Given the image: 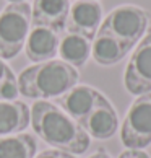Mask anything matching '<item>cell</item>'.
Instances as JSON below:
<instances>
[{"label":"cell","mask_w":151,"mask_h":158,"mask_svg":"<svg viewBox=\"0 0 151 158\" xmlns=\"http://www.w3.org/2000/svg\"><path fill=\"white\" fill-rule=\"evenodd\" d=\"M34 158H75V155H70V153L62 152V150H44Z\"/></svg>","instance_id":"obj_17"},{"label":"cell","mask_w":151,"mask_h":158,"mask_svg":"<svg viewBox=\"0 0 151 158\" xmlns=\"http://www.w3.org/2000/svg\"><path fill=\"white\" fill-rule=\"evenodd\" d=\"M38 142L31 134L21 132L0 139V158H34Z\"/></svg>","instance_id":"obj_15"},{"label":"cell","mask_w":151,"mask_h":158,"mask_svg":"<svg viewBox=\"0 0 151 158\" xmlns=\"http://www.w3.org/2000/svg\"><path fill=\"white\" fill-rule=\"evenodd\" d=\"M119 158H149V156L141 150H129L127 148L125 152H122L119 155Z\"/></svg>","instance_id":"obj_18"},{"label":"cell","mask_w":151,"mask_h":158,"mask_svg":"<svg viewBox=\"0 0 151 158\" xmlns=\"http://www.w3.org/2000/svg\"><path fill=\"white\" fill-rule=\"evenodd\" d=\"M89 158H112V156L109 155L106 150H97L96 153H93V155H91Z\"/></svg>","instance_id":"obj_19"},{"label":"cell","mask_w":151,"mask_h":158,"mask_svg":"<svg viewBox=\"0 0 151 158\" xmlns=\"http://www.w3.org/2000/svg\"><path fill=\"white\" fill-rule=\"evenodd\" d=\"M31 124L39 139L52 145L55 150L81 155L89 148V135L55 103L44 99L34 103L31 109Z\"/></svg>","instance_id":"obj_1"},{"label":"cell","mask_w":151,"mask_h":158,"mask_svg":"<svg viewBox=\"0 0 151 158\" xmlns=\"http://www.w3.org/2000/svg\"><path fill=\"white\" fill-rule=\"evenodd\" d=\"M148 25L149 15L146 10L135 5H120L104 18L97 31L112 34L115 39L132 49L145 36Z\"/></svg>","instance_id":"obj_4"},{"label":"cell","mask_w":151,"mask_h":158,"mask_svg":"<svg viewBox=\"0 0 151 158\" xmlns=\"http://www.w3.org/2000/svg\"><path fill=\"white\" fill-rule=\"evenodd\" d=\"M31 121V113L26 103L11 99L0 101V139L23 132Z\"/></svg>","instance_id":"obj_12"},{"label":"cell","mask_w":151,"mask_h":158,"mask_svg":"<svg viewBox=\"0 0 151 158\" xmlns=\"http://www.w3.org/2000/svg\"><path fill=\"white\" fill-rule=\"evenodd\" d=\"M59 43H60L59 33L44 26H31L25 43L26 57L36 64L50 60L59 52Z\"/></svg>","instance_id":"obj_11"},{"label":"cell","mask_w":151,"mask_h":158,"mask_svg":"<svg viewBox=\"0 0 151 158\" xmlns=\"http://www.w3.org/2000/svg\"><path fill=\"white\" fill-rule=\"evenodd\" d=\"M60 60L72 67H83L91 56V41L75 33H65L59 43Z\"/></svg>","instance_id":"obj_14"},{"label":"cell","mask_w":151,"mask_h":158,"mask_svg":"<svg viewBox=\"0 0 151 158\" xmlns=\"http://www.w3.org/2000/svg\"><path fill=\"white\" fill-rule=\"evenodd\" d=\"M31 30V5L8 3L0 11V59H13L25 48Z\"/></svg>","instance_id":"obj_3"},{"label":"cell","mask_w":151,"mask_h":158,"mask_svg":"<svg viewBox=\"0 0 151 158\" xmlns=\"http://www.w3.org/2000/svg\"><path fill=\"white\" fill-rule=\"evenodd\" d=\"M120 139L129 150H141L151 143V91L132 103L120 129Z\"/></svg>","instance_id":"obj_5"},{"label":"cell","mask_w":151,"mask_h":158,"mask_svg":"<svg viewBox=\"0 0 151 158\" xmlns=\"http://www.w3.org/2000/svg\"><path fill=\"white\" fill-rule=\"evenodd\" d=\"M102 20V7L97 0H77L72 3L65 23V33L94 39Z\"/></svg>","instance_id":"obj_7"},{"label":"cell","mask_w":151,"mask_h":158,"mask_svg":"<svg viewBox=\"0 0 151 158\" xmlns=\"http://www.w3.org/2000/svg\"><path fill=\"white\" fill-rule=\"evenodd\" d=\"M104 95L99 93L96 88L88 85H75L67 93L55 98V104L59 106L63 113L68 114L70 118L81 124L83 119L88 116L93 108L99 103V99Z\"/></svg>","instance_id":"obj_8"},{"label":"cell","mask_w":151,"mask_h":158,"mask_svg":"<svg viewBox=\"0 0 151 158\" xmlns=\"http://www.w3.org/2000/svg\"><path fill=\"white\" fill-rule=\"evenodd\" d=\"M78 70L60 59H50L25 69L18 75V93L26 98L47 99L67 93L78 83Z\"/></svg>","instance_id":"obj_2"},{"label":"cell","mask_w":151,"mask_h":158,"mask_svg":"<svg viewBox=\"0 0 151 158\" xmlns=\"http://www.w3.org/2000/svg\"><path fill=\"white\" fill-rule=\"evenodd\" d=\"M18 96V81L3 59H0V101H11Z\"/></svg>","instance_id":"obj_16"},{"label":"cell","mask_w":151,"mask_h":158,"mask_svg":"<svg viewBox=\"0 0 151 158\" xmlns=\"http://www.w3.org/2000/svg\"><path fill=\"white\" fill-rule=\"evenodd\" d=\"M10 3H15V2H26V0H8Z\"/></svg>","instance_id":"obj_20"},{"label":"cell","mask_w":151,"mask_h":158,"mask_svg":"<svg viewBox=\"0 0 151 158\" xmlns=\"http://www.w3.org/2000/svg\"><path fill=\"white\" fill-rule=\"evenodd\" d=\"M80 126L88 135L104 140V139H111L117 132L119 118L111 101L106 96H102L99 103L93 108V111L83 119Z\"/></svg>","instance_id":"obj_9"},{"label":"cell","mask_w":151,"mask_h":158,"mask_svg":"<svg viewBox=\"0 0 151 158\" xmlns=\"http://www.w3.org/2000/svg\"><path fill=\"white\" fill-rule=\"evenodd\" d=\"M124 83L135 96L151 91V30H148L133 51L125 69Z\"/></svg>","instance_id":"obj_6"},{"label":"cell","mask_w":151,"mask_h":158,"mask_svg":"<svg viewBox=\"0 0 151 158\" xmlns=\"http://www.w3.org/2000/svg\"><path fill=\"white\" fill-rule=\"evenodd\" d=\"M130 52V48H127L124 43L115 39L112 34L97 31L91 44V56L101 65H114L120 62Z\"/></svg>","instance_id":"obj_13"},{"label":"cell","mask_w":151,"mask_h":158,"mask_svg":"<svg viewBox=\"0 0 151 158\" xmlns=\"http://www.w3.org/2000/svg\"><path fill=\"white\" fill-rule=\"evenodd\" d=\"M70 0H34L31 7V26H44L55 33L65 31Z\"/></svg>","instance_id":"obj_10"}]
</instances>
